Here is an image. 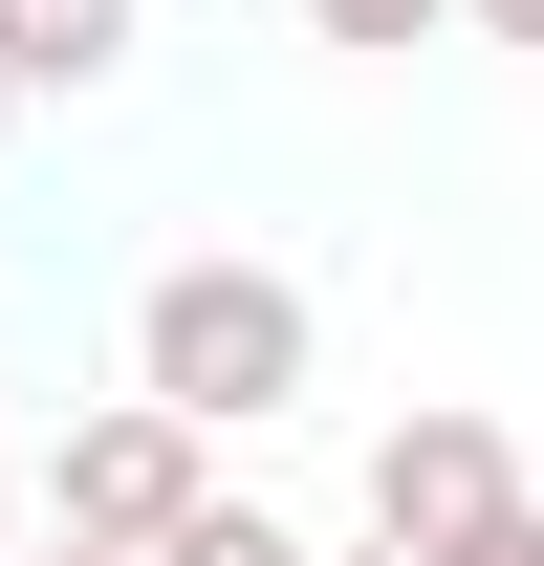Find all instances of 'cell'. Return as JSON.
<instances>
[{"label":"cell","instance_id":"6da1fadb","mask_svg":"<svg viewBox=\"0 0 544 566\" xmlns=\"http://www.w3.org/2000/svg\"><path fill=\"white\" fill-rule=\"evenodd\" d=\"M305 370H327V305L283 262H153V305H132V392L153 415H197V436H262V415H305Z\"/></svg>","mask_w":544,"mask_h":566},{"label":"cell","instance_id":"7a4b0ae2","mask_svg":"<svg viewBox=\"0 0 544 566\" xmlns=\"http://www.w3.org/2000/svg\"><path fill=\"white\" fill-rule=\"evenodd\" d=\"M218 501V436L197 415H153V392H109V415H66V458H44V523H66V545H175V523H197Z\"/></svg>","mask_w":544,"mask_h":566},{"label":"cell","instance_id":"3957f363","mask_svg":"<svg viewBox=\"0 0 544 566\" xmlns=\"http://www.w3.org/2000/svg\"><path fill=\"white\" fill-rule=\"evenodd\" d=\"M479 523H523V458H501V415H393V436H370V545L458 566Z\"/></svg>","mask_w":544,"mask_h":566},{"label":"cell","instance_id":"277c9868","mask_svg":"<svg viewBox=\"0 0 544 566\" xmlns=\"http://www.w3.org/2000/svg\"><path fill=\"white\" fill-rule=\"evenodd\" d=\"M153 44V0H0V87H109Z\"/></svg>","mask_w":544,"mask_h":566},{"label":"cell","instance_id":"5b68a950","mask_svg":"<svg viewBox=\"0 0 544 566\" xmlns=\"http://www.w3.org/2000/svg\"><path fill=\"white\" fill-rule=\"evenodd\" d=\"M153 566H327V545H305V523H262V501H197Z\"/></svg>","mask_w":544,"mask_h":566},{"label":"cell","instance_id":"8992f818","mask_svg":"<svg viewBox=\"0 0 544 566\" xmlns=\"http://www.w3.org/2000/svg\"><path fill=\"white\" fill-rule=\"evenodd\" d=\"M305 22H327V44H436L458 0H305Z\"/></svg>","mask_w":544,"mask_h":566},{"label":"cell","instance_id":"52a82bcc","mask_svg":"<svg viewBox=\"0 0 544 566\" xmlns=\"http://www.w3.org/2000/svg\"><path fill=\"white\" fill-rule=\"evenodd\" d=\"M458 566H544V501H523V523H479V545H458Z\"/></svg>","mask_w":544,"mask_h":566},{"label":"cell","instance_id":"ba28073f","mask_svg":"<svg viewBox=\"0 0 544 566\" xmlns=\"http://www.w3.org/2000/svg\"><path fill=\"white\" fill-rule=\"evenodd\" d=\"M458 22H479V44H544V0H458Z\"/></svg>","mask_w":544,"mask_h":566},{"label":"cell","instance_id":"9c48e42d","mask_svg":"<svg viewBox=\"0 0 544 566\" xmlns=\"http://www.w3.org/2000/svg\"><path fill=\"white\" fill-rule=\"evenodd\" d=\"M44 566H132V545H66V523H44Z\"/></svg>","mask_w":544,"mask_h":566},{"label":"cell","instance_id":"30bf717a","mask_svg":"<svg viewBox=\"0 0 544 566\" xmlns=\"http://www.w3.org/2000/svg\"><path fill=\"white\" fill-rule=\"evenodd\" d=\"M0 523H22V458H0Z\"/></svg>","mask_w":544,"mask_h":566},{"label":"cell","instance_id":"8fae6325","mask_svg":"<svg viewBox=\"0 0 544 566\" xmlns=\"http://www.w3.org/2000/svg\"><path fill=\"white\" fill-rule=\"evenodd\" d=\"M348 566H414V545H348Z\"/></svg>","mask_w":544,"mask_h":566},{"label":"cell","instance_id":"7c38bea8","mask_svg":"<svg viewBox=\"0 0 544 566\" xmlns=\"http://www.w3.org/2000/svg\"><path fill=\"white\" fill-rule=\"evenodd\" d=\"M0 132H22V87H0Z\"/></svg>","mask_w":544,"mask_h":566}]
</instances>
